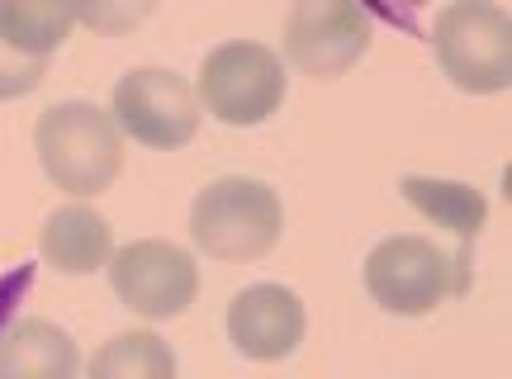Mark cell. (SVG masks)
Here are the masks:
<instances>
[{
  "label": "cell",
  "instance_id": "1",
  "mask_svg": "<svg viewBox=\"0 0 512 379\" xmlns=\"http://www.w3.org/2000/svg\"><path fill=\"white\" fill-rule=\"evenodd\" d=\"M34 147L48 181L72 199L110 190L114 176L124 171V133L114 124V114L86 100L43 109L34 124Z\"/></svg>",
  "mask_w": 512,
  "mask_h": 379
},
{
  "label": "cell",
  "instance_id": "8",
  "mask_svg": "<svg viewBox=\"0 0 512 379\" xmlns=\"http://www.w3.org/2000/svg\"><path fill=\"white\" fill-rule=\"evenodd\" d=\"M105 266H110V285L124 299V308H133L147 323L181 318L200 294V266L176 242H128Z\"/></svg>",
  "mask_w": 512,
  "mask_h": 379
},
{
  "label": "cell",
  "instance_id": "17",
  "mask_svg": "<svg viewBox=\"0 0 512 379\" xmlns=\"http://www.w3.org/2000/svg\"><path fill=\"white\" fill-rule=\"evenodd\" d=\"M24 285H29V271H19L15 280H0V318H10V308L24 294Z\"/></svg>",
  "mask_w": 512,
  "mask_h": 379
},
{
  "label": "cell",
  "instance_id": "11",
  "mask_svg": "<svg viewBox=\"0 0 512 379\" xmlns=\"http://www.w3.org/2000/svg\"><path fill=\"white\" fill-rule=\"evenodd\" d=\"M76 370V342L48 318H24L0 332V379H72Z\"/></svg>",
  "mask_w": 512,
  "mask_h": 379
},
{
  "label": "cell",
  "instance_id": "7",
  "mask_svg": "<svg viewBox=\"0 0 512 379\" xmlns=\"http://www.w3.org/2000/svg\"><path fill=\"white\" fill-rule=\"evenodd\" d=\"M370 48V15L361 0H294L285 19V57L313 81L347 76Z\"/></svg>",
  "mask_w": 512,
  "mask_h": 379
},
{
  "label": "cell",
  "instance_id": "13",
  "mask_svg": "<svg viewBox=\"0 0 512 379\" xmlns=\"http://www.w3.org/2000/svg\"><path fill=\"white\" fill-rule=\"evenodd\" d=\"M76 24L72 0H0V34L34 57H53Z\"/></svg>",
  "mask_w": 512,
  "mask_h": 379
},
{
  "label": "cell",
  "instance_id": "14",
  "mask_svg": "<svg viewBox=\"0 0 512 379\" xmlns=\"http://www.w3.org/2000/svg\"><path fill=\"white\" fill-rule=\"evenodd\" d=\"M95 379H171L176 351L152 332H119L91 356Z\"/></svg>",
  "mask_w": 512,
  "mask_h": 379
},
{
  "label": "cell",
  "instance_id": "9",
  "mask_svg": "<svg viewBox=\"0 0 512 379\" xmlns=\"http://www.w3.org/2000/svg\"><path fill=\"white\" fill-rule=\"evenodd\" d=\"M304 327H309L304 304L285 285H252L228 304V342L238 346L247 361L271 365L294 356L304 342Z\"/></svg>",
  "mask_w": 512,
  "mask_h": 379
},
{
  "label": "cell",
  "instance_id": "12",
  "mask_svg": "<svg viewBox=\"0 0 512 379\" xmlns=\"http://www.w3.org/2000/svg\"><path fill=\"white\" fill-rule=\"evenodd\" d=\"M399 190L427 223L446 228V233L460 237V242H475L479 228H484V218H489V199L479 195L475 185L437 181V176H403Z\"/></svg>",
  "mask_w": 512,
  "mask_h": 379
},
{
  "label": "cell",
  "instance_id": "16",
  "mask_svg": "<svg viewBox=\"0 0 512 379\" xmlns=\"http://www.w3.org/2000/svg\"><path fill=\"white\" fill-rule=\"evenodd\" d=\"M48 72V57H34L15 48L10 38L0 34V100H19V95H29L43 81Z\"/></svg>",
  "mask_w": 512,
  "mask_h": 379
},
{
  "label": "cell",
  "instance_id": "5",
  "mask_svg": "<svg viewBox=\"0 0 512 379\" xmlns=\"http://www.w3.org/2000/svg\"><path fill=\"white\" fill-rule=\"evenodd\" d=\"M456 289H465V275L427 237H389L366 261V294L384 313H399V318L432 313Z\"/></svg>",
  "mask_w": 512,
  "mask_h": 379
},
{
  "label": "cell",
  "instance_id": "6",
  "mask_svg": "<svg viewBox=\"0 0 512 379\" xmlns=\"http://www.w3.org/2000/svg\"><path fill=\"white\" fill-rule=\"evenodd\" d=\"M110 114L119 133L138 138L143 147L176 152L200 133V95L185 76L166 67H138L114 86Z\"/></svg>",
  "mask_w": 512,
  "mask_h": 379
},
{
  "label": "cell",
  "instance_id": "15",
  "mask_svg": "<svg viewBox=\"0 0 512 379\" xmlns=\"http://www.w3.org/2000/svg\"><path fill=\"white\" fill-rule=\"evenodd\" d=\"M76 19L91 29V34H133L143 29L147 15L157 10V0H72Z\"/></svg>",
  "mask_w": 512,
  "mask_h": 379
},
{
  "label": "cell",
  "instance_id": "4",
  "mask_svg": "<svg viewBox=\"0 0 512 379\" xmlns=\"http://www.w3.org/2000/svg\"><path fill=\"white\" fill-rule=\"evenodd\" d=\"M195 95L228 128L266 124L285 105V62L261 43H223L204 57Z\"/></svg>",
  "mask_w": 512,
  "mask_h": 379
},
{
  "label": "cell",
  "instance_id": "10",
  "mask_svg": "<svg viewBox=\"0 0 512 379\" xmlns=\"http://www.w3.org/2000/svg\"><path fill=\"white\" fill-rule=\"evenodd\" d=\"M38 252L57 275H95L114 256V233L91 204H62L38 233Z\"/></svg>",
  "mask_w": 512,
  "mask_h": 379
},
{
  "label": "cell",
  "instance_id": "2",
  "mask_svg": "<svg viewBox=\"0 0 512 379\" xmlns=\"http://www.w3.org/2000/svg\"><path fill=\"white\" fill-rule=\"evenodd\" d=\"M285 233V209L266 181L223 176L190 204V237L214 261H256Z\"/></svg>",
  "mask_w": 512,
  "mask_h": 379
},
{
  "label": "cell",
  "instance_id": "3",
  "mask_svg": "<svg viewBox=\"0 0 512 379\" xmlns=\"http://www.w3.org/2000/svg\"><path fill=\"white\" fill-rule=\"evenodd\" d=\"M432 48L456 91L498 95L512 86V19L494 0H451L432 24Z\"/></svg>",
  "mask_w": 512,
  "mask_h": 379
}]
</instances>
